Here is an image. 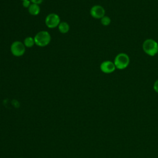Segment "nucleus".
<instances>
[{"label": "nucleus", "instance_id": "nucleus-2", "mask_svg": "<svg viewBox=\"0 0 158 158\" xmlns=\"http://www.w3.org/2000/svg\"><path fill=\"white\" fill-rule=\"evenodd\" d=\"M35 43L40 47H44L49 44L51 40V36L49 32L42 30L38 32L34 36Z\"/></svg>", "mask_w": 158, "mask_h": 158}, {"label": "nucleus", "instance_id": "nucleus-14", "mask_svg": "<svg viewBox=\"0 0 158 158\" xmlns=\"http://www.w3.org/2000/svg\"><path fill=\"white\" fill-rule=\"evenodd\" d=\"M31 1V2H32L33 4H40L43 2V0H30Z\"/></svg>", "mask_w": 158, "mask_h": 158}, {"label": "nucleus", "instance_id": "nucleus-13", "mask_svg": "<svg viewBox=\"0 0 158 158\" xmlns=\"http://www.w3.org/2000/svg\"><path fill=\"white\" fill-rule=\"evenodd\" d=\"M153 89L156 93H158V79L156 80V81L154 82L153 85Z\"/></svg>", "mask_w": 158, "mask_h": 158}, {"label": "nucleus", "instance_id": "nucleus-1", "mask_svg": "<svg viewBox=\"0 0 158 158\" xmlns=\"http://www.w3.org/2000/svg\"><path fill=\"white\" fill-rule=\"evenodd\" d=\"M143 51L150 56H154L158 53V43L153 39H146L143 43Z\"/></svg>", "mask_w": 158, "mask_h": 158}, {"label": "nucleus", "instance_id": "nucleus-4", "mask_svg": "<svg viewBox=\"0 0 158 158\" xmlns=\"http://www.w3.org/2000/svg\"><path fill=\"white\" fill-rule=\"evenodd\" d=\"M25 46L22 41H15L10 46V52L15 57H20L23 56L25 52Z\"/></svg>", "mask_w": 158, "mask_h": 158}, {"label": "nucleus", "instance_id": "nucleus-5", "mask_svg": "<svg viewBox=\"0 0 158 158\" xmlns=\"http://www.w3.org/2000/svg\"><path fill=\"white\" fill-rule=\"evenodd\" d=\"M44 22L49 28H55L58 27L60 22V19L57 14L51 13L46 17Z\"/></svg>", "mask_w": 158, "mask_h": 158}, {"label": "nucleus", "instance_id": "nucleus-9", "mask_svg": "<svg viewBox=\"0 0 158 158\" xmlns=\"http://www.w3.org/2000/svg\"><path fill=\"white\" fill-rule=\"evenodd\" d=\"M57 27L60 33L63 34L68 33L70 30V26L66 22H60Z\"/></svg>", "mask_w": 158, "mask_h": 158}, {"label": "nucleus", "instance_id": "nucleus-15", "mask_svg": "<svg viewBox=\"0 0 158 158\" xmlns=\"http://www.w3.org/2000/svg\"><path fill=\"white\" fill-rule=\"evenodd\" d=\"M21 1H25V0H21Z\"/></svg>", "mask_w": 158, "mask_h": 158}, {"label": "nucleus", "instance_id": "nucleus-16", "mask_svg": "<svg viewBox=\"0 0 158 158\" xmlns=\"http://www.w3.org/2000/svg\"><path fill=\"white\" fill-rule=\"evenodd\" d=\"M19 158H22V157H19Z\"/></svg>", "mask_w": 158, "mask_h": 158}, {"label": "nucleus", "instance_id": "nucleus-7", "mask_svg": "<svg viewBox=\"0 0 158 158\" xmlns=\"http://www.w3.org/2000/svg\"><path fill=\"white\" fill-rule=\"evenodd\" d=\"M101 70L104 73H111L115 71L116 67L114 62L110 60H104L100 65Z\"/></svg>", "mask_w": 158, "mask_h": 158}, {"label": "nucleus", "instance_id": "nucleus-6", "mask_svg": "<svg viewBox=\"0 0 158 158\" xmlns=\"http://www.w3.org/2000/svg\"><path fill=\"white\" fill-rule=\"evenodd\" d=\"M90 15L96 19H101L105 15V9L100 5H94L90 9Z\"/></svg>", "mask_w": 158, "mask_h": 158}, {"label": "nucleus", "instance_id": "nucleus-8", "mask_svg": "<svg viewBox=\"0 0 158 158\" xmlns=\"http://www.w3.org/2000/svg\"><path fill=\"white\" fill-rule=\"evenodd\" d=\"M28 12L31 15L35 16L40 14V7L38 4H31L30 7L28 8Z\"/></svg>", "mask_w": 158, "mask_h": 158}, {"label": "nucleus", "instance_id": "nucleus-3", "mask_svg": "<svg viewBox=\"0 0 158 158\" xmlns=\"http://www.w3.org/2000/svg\"><path fill=\"white\" fill-rule=\"evenodd\" d=\"M114 63L116 69L119 70L125 69L130 64V57L126 53L120 52L115 56Z\"/></svg>", "mask_w": 158, "mask_h": 158}, {"label": "nucleus", "instance_id": "nucleus-12", "mask_svg": "<svg viewBox=\"0 0 158 158\" xmlns=\"http://www.w3.org/2000/svg\"><path fill=\"white\" fill-rule=\"evenodd\" d=\"M31 5V1L30 0H25L22 1V6L25 8H28Z\"/></svg>", "mask_w": 158, "mask_h": 158}, {"label": "nucleus", "instance_id": "nucleus-10", "mask_svg": "<svg viewBox=\"0 0 158 158\" xmlns=\"http://www.w3.org/2000/svg\"><path fill=\"white\" fill-rule=\"evenodd\" d=\"M23 44L26 48H31L35 44L34 38H32L31 36H27L23 40Z\"/></svg>", "mask_w": 158, "mask_h": 158}, {"label": "nucleus", "instance_id": "nucleus-11", "mask_svg": "<svg viewBox=\"0 0 158 158\" xmlns=\"http://www.w3.org/2000/svg\"><path fill=\"white\" fill-rule=\"evenodd\" d=\"M110 22H111V19L108 16L104 15L103 17L101 19V23L104 26H107L110 25Z\"/></svg>", "mask_w": 158, "mask_h": 158}]
</instances>
